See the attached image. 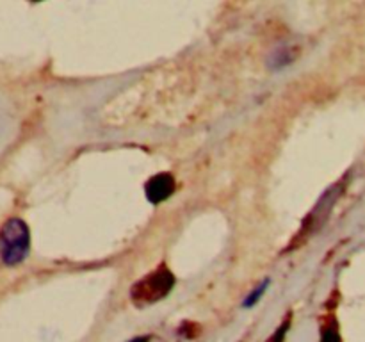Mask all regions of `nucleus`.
<instances>
[{"mask_svg": "<svg viewBox=\"0 0 365 342\" xmlns=\"http://www.w3.org/2000/svg\"><path fill=\"white\" fill-rule=\"evenodd\" d=\"M31 248L29 227L20 217H11L0 230V256L7 266H16L24 262Z\"/></svg>", "mask_w": 365, "mask_h": 342, "instance_id": "nucleus-1", "label": "nucleus"}, {"mask_svg": "<svg viewBox=\"0 0 365 342\" xmlns=\"http://www.w3.org/2000/svg\"><path fill=\"white\" fill-rule=\"evenodd\" d=\"M175 285V276L166 267V264H160L157 269L146 274L145 278L138 281L132 287L130 298L135 305H152V303L160 301L171 292Z\"/></svg>", "mask_w": 365, "mask_h": 342, "instance_id": "nucleus-2", "label": "nucleus"}, {"mask_svg": "<svg viewBox=\"0 0 365 342\" xmlns=\"http://www.w3.org/2000/svg\"><path fill=\"white\" fill-rule=\"evenodd\" d=\"M175 187H177V184H175L173 175L159 173L146 182L145 185L146 198H148L153 205H159V203H163L164 200H168L171 195H173Z\"/></svg>", "mask_w": 365, "mask_h": 342, "instance_id": "nucleus-3", "label": "nucleus"}, {"mask_svg": "<svg viewBox=\"0 0 365 342\" xmlns=\"http://www.w3.org/2000/svg\"><path fill=\"white\" fill-rule=\"evenodd\" d=\"M299 56V46L296 43H284V45H278L277 48L271 52V56L267 57V66L269 70L277 71L282 68L289 66V64L294 63Z\"/></svg>", "mask_w": 365, "mask_h": 342, "instance_id": "nucleus-4", "label": "nucleus"}, {"mask_svg": "<svg viewBox=\"0 0 365 342\" xmlns=\"http://www.w3.org/2000/svg\"><path fill=\"white\" fill-rule=\"evenodd\" d=\"M267 285H269V280H264L262 284H260L259 287H257L255 291H253L252 294H250L248 298H246V301H245V306H252V305H255V303L259 301L260 298H262V294H264V292H266Z\"/></svg>", "mask_w": 365, "mask_h": 342, "instance_id": "nucleus-5", "label": "nucleus"}, {"mask_svg": "<svg viewBox=\"0 0 365 342\" xmlns=\"http://www.w3.org/2000/svg\"><path fill=\"white\" fill-rule=\"evenodd\" d=\"M321 342H342L335 324H328V326L324 328L323 335H321Z\"/></svg>", "mask_w": 365, "mask_h": 342, "instance_id": "nucleus-6", "label": "nucleus"}, {"mask_svg": "<svg viewBox=\"0 0 365 342\" xmlns=\"http://www.w3.org/2000/svg\"><path fill=\"white\" fill-rule=\"evenodd\" d=\"M146 341H148V338H138V341H134V342H146Z\"/></svg>", "mask_w": 365, "mask_h": 342, "instance_id": "nucleus-7", "label": "nucleus"}]
</instances>
